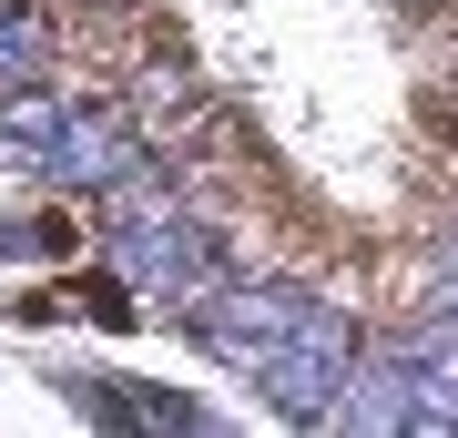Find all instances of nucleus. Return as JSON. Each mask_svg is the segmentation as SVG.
<instances>
[{
	"instance_id": "f257e3e1",
	"label": "nucleus",
	"mask_w": 458,
	"mask_h": 438,
	"mask_svg": "<svg viewBox=\"0 0 458 438\" xmlns=\"http://www.w3.org/2000/svg\"><path fill=\"white\" fill-rule=\"evenodd\" d=\"M102 235H113V265H123L132 286H153L174 316L194 306V296L225 286V265H214V235H204L183 204H153V194H143V163L113 184V225H102Z\"/></svg>"
},
{
	"instance_id": "f03ea898",
	"label": "nucleus",
	"mask_w": 458,
	"mask_h": 438,
	"mask_svg": "<svg viewBox=\"0 0 458 438\" xmlns=\"http://www.w3.org/2000/svg\"><path fill=\"white\" fill-rule=\"evenodd\" d=\"M346 367H357V316L316 296V316H306V326L276 347V357L255 367V388L276 398L285 418H327V408H336V388H346Z\"/></svg>"
},
{
	"instance_id": "7ed1b4c3",
	"label": "nucleus",
	"mask_w": 458,
	"mask_h": 438,
	"mask_svg": "<svg viewBox=\"0 0 458 438\" xmlns=\"http://www.w3.org/2000/svg\"><path fill=\"white\" fill-rule=\"evenodd\" d=\"M132 163H143V153H132L123 113H102V102H62L51 133H41V153H31V174H41V184H123Z\"/></svg>"
},
{
	"instance_id": "20e7f679",
	"label": "nucleus",
	"mask_w": 458,
	"mask_h": 438,
	"mask_svg": "<svg viewBox=\"0 0 458 438\" xmlns=\"http://www.w3.org/2000/svg\"><path fill=\"white\" fill-rule=\"evenodd\" d=\"M336 428H418V377L397 347H357V367H346V388L327 408Z\"/></svg>"
},
{
	"instance_id": "39448f33",
	"label": "nucleus",
	"mask_w": 458,
	"mask_h": 438,
	"mask_svg": "<svg viewBox=\"0 0 458 438\" xmlns=\"http://www.w3.org/2000/svg\"><path fill=\"white\" fill-rule=\"evenodd\" d=\"M41 72H51V21L21 11V0H0V92H21Z\"/></svg>"
}]
</instances>
